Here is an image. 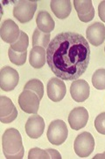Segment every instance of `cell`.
Returning <instances> with one entry per match:
<instances>
[{
    "instance_id": "f1b7e54d",
    "label": "cell",
    "mask_w": 105,
    "mask_h": 159,
    "mask_svg": "<svg viewBox=\"0 0 105 159\" xmlns=\"http://www.w3.org/2000/svg\"><path fill=\"white\" fill-rule=\"evenodd\" d=\"M104 51H105V47H104Z\"/></svg>"
},
{
    "instance_id": "6da1fadb",
    "label": "cell",
    "mask_w": 105,
    "mask_h": 159,
    "mask_svg": "<svg viewBox=\"0 0 105 159\" xmlns=\"http://www.w3.org/2000/svg\"><path fill=\"white\" fill-rule=\"evenodd\" d=\"M90 47L82 34L63 32L50 42L46 49V61L56 77L64 80H75L88 68Z\"/></svg>"
},
{
    "instance_id": "52a82bcc",
    "label": "cell",
    "mask_w": 105,
    "mask_h": 159,
    "mask_svg": "<svg viewBox=\"0 0 105 159\" xmlns=\"http://www.w3.org/2000/svg\"><path fill=\"white\" fill-rule=\"evenodd\" d=\"M19 75L15 69L6 66L0 70V87L4 91L13 90L18 85Z\"/></svg>"
},
{
    "instance_id": "4316f807",
    "label": "cell",
    "mask_w": 105,
    "mask_h": 159,
    "mask_svg": "<svg viewBox=\"0 0 105 159\" xmlns=\"http://www.w3.org/2000/svg\"><path fill=\"white\" fill-rule=\"evenodd\" d=\"M46 151L49 153L50 157H51V158H55V159L61 158V154L59 153L57 150H55V149H53V148H47V149H46Z\"/></svg>"
},
{
    "instance_id": "30bf717a",
    "label": "cell",
    "mask_w": 105,
    "mask_h": 159,
    "mask_svg": "<svg viewBox=\"0 0 105 159\" xmlns=\"http://www.w3.org/2000/svg\"><path fill=\"white\" fill-rule=\"evenodd\" d=\"M26 133L28 136L32 139H38L43 134L45 129V121L42 117L37 114H33L30 118L25 125Z\"/></svg>"
},
{
    "instance_id": "277c9868",
    "label": "cell",
    "mask_w": 105,
    "mask_h": 159,
    "mask_svg": "<svg viewBox=\"0 0 105 159\" xmlns=\"http://www.w3.org/2000/svg\"><path fill=\"white\" fill-rule=\"evenodd\" d=\"M37 10V1H18L13 8V16L21 23H27L34 16Z\"/></svg>"
},
{
    "instance_id": "7402d4cb",
    "label": "cell",
    "mask_w": 105,
    "mask_h": 159,
    "mask_svg": "<svg viewBox=\"0 0 105 159\" xmlns=\"http://www.w3.org/2000/svg\"><path fill=\"white\" fill-rule=\"evenodd\" d=\"M8 56H9V58H10V61L12 64L20 66H23L26 61L27 51L17 52V51H13L10 47V49L8 50Z\"/></svg>"
},
{
    "instance_id": "5bb4252c",
    "label": "cell",
    "mask_w": 105,
    "mask_h": 159,
    "mask_svg": "<svg viewBox=\"0 0 105 159\" xmlns=\"http://www.w3.org/2000/svg\"><path fill=\"white\" fill-rule=\"evenodd\" d=\"M89 83L84 80H75L70 87V94L72 98L77 102H83L89 97Z\"/></svg>"
},
{
    "instance_id": "9c48e42d",
    "label": "cell",
    "mask_w": 105,
    "mask_h": 159,
    "mask_svg": "<svg viewBox=\"0 0 105 159\" xmlns=\"http://www.w3.org/2000/svg\"><path fill=\"white\" fill-rule=\"evenodd\" d=\"M20 30L18 26L12 20H6L1 24L0 36L4 42L12 44L18 39Z\"/></svg>"
},
{
    "instance_id": "3957f363",
    "label": "cell",
    "mask_w": 105,
    "mask_h": 159,
    "mask_svg": "<svg viewBox=\"0 0 105 159\" xmlns=\"http://www.w3.org/2000/svg\"><path fill=\"white\" fill-rule=\"evenodd\" d=\"M68 135V130L63 120L56 119L50 123L46 136L50 143L59 146L64 143Z\"/></svg>"
},
{
    "instance_id": "44dd1931",
    "label": "cell",
    "mask_w": 105,
    "mask_h": 159,
    "mask_svg": "<svg viewBox=\"0 0 105 159\" xmlns=\"http://www.w3.org/2000/svg\"><path fill=\"white\" fill-rule=\"evenodd\" d=\"M25 90H32L34 93H36L39 96V99L41 100L44 96V86L43 83L37 79L30 80L27 83L24 87Z\"/></svg>"
},
{
    "instance_id": "7c38bea8",
    "label": "cell",
    "mask_w": 105,
    "mask_h": 159,
    "mask_svg": "<svg viewBox=\"0 0 105 159\" xmlns=\"http://www.w3.org/2000/svg\"><path fill=\"white\" fill-rule=\"evenodd\" d=\"M74 6L81 21L87 23L94 19L95 9L91 0H75Z\"/></svg>"
},
{
    "instance_id": "9a60e30c",
    "label": "cell",
    "mask_w": 105,
    "mask_h": 159,
    "mask_svg": "<svg viewBox=\"0 0 105 159\" xmlns=\"http://www.w3.org/2000/svg\"><path fill=\"white\" fill-rule=\"evenodd\" d=\"M86 36L92 45H101L105 40V26L103 23L95 22L89 25L86 30Z\"/></svg>"
},
{
    "instance_id": "8fae6325",
    "label": "cell",
    "mask_w": 105,
    "mask_h": 159,
    "mask_svg": "<svg viewBox=\"0 0 105 159\" xmlns=\"http://www.w3.org/2000/svg\"><path fill=\"white\" fill-rule=\"evenodd\" d=\"M47 96L53 102H60L66 95V85L62 80L54 77L47 82Z\"/></svg>"
},
{
    "instance_id": "e0dca14e",
    "label": "cell",
    "mask_w": 105,
    "mask_h": 159,
    "mask_svg": "<svg viewBox=\"0 0 105 159\" xmlns=\"http://www.w3.org/2000/svg\"><path fill=\"white\" fill-rule=\"evenodd\" d=\"M46 60V51L43 47L36 46L33 47L30 51L29 62L33 68L39 69L43 67Z\"/></svg>"
},
{
    "instance_id": "d6986e66",
    "label": "cell",
    "mask_w": 105,
    "mask_h": 159,
    "mask_svg": "<svg viewBox=\"0 0 105 159\" xmlns=\"http://www.w3.org/2000/svg\"><path fill=\"white\" fill-rule=\"evenodd\" d=\"M50 37L51 34L49 33H45L39 29H35L33 34V47L40 46L47 49L50 43Z\"/></svg>"
},
{
    "instance_id": "d4e9b609",
    "label": "cell",
    "mask_w": 105,
    "mask_h": 159,
    "mask_svg": "<svg viewBox=\"0 0 105 159\" xmlns=\"http://www.w3.org/2000/svg\"><path fill=\"white\" fill-rule=\"evenodd\" d=\"M95 127L101 134L105 135V112L99 114L95 119Z\"/></svg>"
},
{
    "instance_id": "ac0fdd59",
    "label": "cell",
    "mask_w": 105,
    "mask_h": 159,
    "mask_svg": "<svg viewBox=\"0 0 105 159\" xmlns=\"http://www.w3.org/2000/svg\"><path fill=\"white\" fill-rule=\"evenodd\" d=\"M37 27L39 30L45 33H51L55 27V22L54 19L46 11H40L36 19Z\"/></svg>"
},
{
    "instance_id": "8992f818",
    "label": "cell",
    "mask_w": 105,
    "mask_h": 159,
    "mask_svg": "<svg viewBox=\"0 0 105 159\" xmlns=\"http://www.w3.org/2000/svg\"><path fill=\"white\" fill-rule=\"evenodd\" d=\"M18 104L23 111L29 114H37L39 108V96L32 90H25L18 97Z\"/></svg>"
},
{
    "instance_id": "cb8c5ba5",
    "label": "cell",
    "mask_w": 105,
    "mask_h": 159,
    "mask_svg": "<svg viewBox=\"0 0 105 159\" xmlns=\"http://www.w3.org/2000/svg\"><path fill=\"white\" fill-rule=\"evenodd\" d=\"M48 159L50 157L49 153L46 150H42L39 148H33L30 149L28 154V159Z\"/></svg>"
},
{
    "instance_id": "ffe728a7",
    "label": "cell",
    "mask_w": 105,
    "mask_h": 159,
    "mask_svg": "<svg viewBox=\"0 0 105 159\" xmlns=\"http://www.w3.org/2000/svg\"><path fill=\"white\" fill-rule=\"evenodd\" d=\"M29 45V38L28 35L24 31H20V35L18 39L14 43L11 44V48L17 52H24L26 51Z\"/></svg>"
},
{
    "instance_id": "484cf974",
    "label": "cell",
    "mask_w": 105,
    "mask_h": 159,
    "mask_svg": "<svg viewBox=\"0 0 105 159\" xmlns=\"http://www.w3.org/2000/svg\"><path fill=\"white\" fill-rule=\"evenodd\" d=\"M98 14L100 19L105 22V1H102L98 6Z\"/></svg>"
},
{
    "instance_id": "2e32d148",
    "label": "cell",
    "mask_w": 105,
    "mask_h": 159,
    "mask_svg": "<svg viewBox=\"0 0 105 159\" xmlns=\"http://www.w3.org/2000/svg\"><path fill=\"white\" fill-rule=\"evenodd\" d=\"M51 10L58 19H67L72 11L71 2L69 0H53L50 3Z\"/></svg>"
},
{
    "instance_id": "4fadbf2b",
    "label": "cell",
    "mask_w": 105,
    "mask_h": 159,
    "mask_svg": "<svg viewBox=\"0 0 105 159\" xmlns=\"http://www.w3.org/2000/svg\"><path fill=\"white\" fill-rule=\"evenodd\" d=\"M89 112L84 107H77L70 111L68 115V123L74 130H80L87 125Z\"/></svg>"
},
{
    "instance_id": "603a6c76",
    "label": "cell",
    "mask_w": 105,
    "mask_h": 159,
    "mask_svg": "<svg viewBox=\"0 0 105 159\" xmlns=\"http://www.w3.org/2000/svg\"><path fill=\"white\" fill-rule=\"evenodd\" d=\"M92 84L96 89H105V69L96 70L92 76Z\"/></svg>"
},
{
    "instance_id": "5b68a950",
    "label": "cell",
    "mask_w": 105,
    "mask_h": 159,
    "mask_svg": "<svg viewBox=\"0 0 105 159\" xmlns=\"http://www.w3.org/2000/svg\"><path fill=\"white\" fill-rule=\"evenodd\" d=\"M75 151L80 157H88L94 151L95 140L89 132L82 133L75 138L74 144Z\"/></svg>"
},
{
    "instance_id": "ba28073f",
    "label": "cell",
    "mask_w": 105,
    "mask_h": 159,
    "mask_svg": "<svg viewBox=\"0 0 105 159\" xmlns=\"http://www.w3.org/2000/svg\"><path fill=\"white\" fill-rule=\"evenodd\" d=\"M18 117V111L9 97H0V121L4 124H9Z\"/></svg>"
},
{
    "instance_id": "7a4b0ae2",
    "label": "cell",
    "mask_w": 105,
    "mask_h": 159,
    "mask_svg": "<svg viewBox=\"0 0 105 159\" xmlns=\"http://www.w3.org/2000/svg\"><path fill=\"white\" fill-rule=\"evenodd\" d=\"M3 153L7 159H21L25 149L22 143V136L18 130L9 128L2 136Z\"/></svg>"
},
{
    "instance_id": "83f0119b",
    "label": "cell",
    "mask_w": 105,
    "mask_h": 159,
    "mask_svg": "<svg viewBox=\"0 0 105 159\" xmlns=\"http://www.w3.org/2000/svg\"><path fill=\"white\" fill-rule=\"evenodd\" d=\"M101 158H104L105 159V152L102 154H97V155H95L93 159H101Z\"/></svg>"
}]
</instances>
